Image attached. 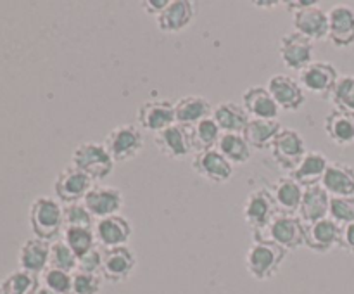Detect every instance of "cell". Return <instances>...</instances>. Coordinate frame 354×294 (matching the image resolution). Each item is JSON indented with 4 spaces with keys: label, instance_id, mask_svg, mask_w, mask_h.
<instances>
[{
    "label": "cell",
    "instance_id": "cell-13",
    "mask_svg": "<svg viewBox=\"0 0 354 294\" xmlns=\"http://www.w3.org/2000/svg\"><path fill=\"white\" fill-rule=\"evenodd\" d=\"M192 168L197 175L213 183H225L234 176V165L218 149L196 152Z\"/></svg>",
    "mask_w": 354,
    "mask_h": 294
},
{
    "label": "cell",
    "instance_id": "cell-41",
    "mask_svg": "<svg viewBox=\"0 0 354 294\" xmlns=\"http://www.w3.org/2000/svg\"><path fill=\"white\" fill-rule=\"evenodd\" d=\"M104 277L97 273L78 272L73 273V294H100Z\"/></svg>",
    "mask_w": 354,
    "mask_h": 294
},
{
    "label": "cell",
    "instance_id": "cell-30",
    "mask_svg": "<svg viewBox=\"0 0 354 294\" xmlns=\"http://www.w3.org/2000/svg\"><path fill=\"white\" fill-rule=\"evenodd\" d=\"M282 128L283 127L279 123V120H254V118H251L242 135H244L249 147L265 151V149L272 147L273 140Z\"/></svg>",
    "mask_w": 354,
    "mask_h": 294
},
{
    "label": "cell",
    "instance_id": "cell-28",
    "mask_svg": "<svg viewBox=\"0 0 354 294\" xmlns=\"http://www.w3.org/2000/svg\"><path fill=\"white\" fill-rule=\"evenodd\" d=\"M211 116L223 134H242L244 128L248 127L249 120H251L244 106L232 102V100H225V102L214 106Z\"/></svg>",
    "mask_w": 354,
    "mask_h": 294
},
{
    "label": "cell",
    "instance_id": "cell-22",
    "mask_svg": "<svg viewBox=\"0 0 354 294\" xmlns=\"http://www.w3.org/2000/svg\"><path fill=\"white\" fill-rule=\"evenodd\" d=\"M242 106L248 111V114L254 120H277L280 114L279 104L272 97L266 86L254 85L249 86L242 93Z\"/></svg>",
    "mask_w": 354,
    "mask_h": 294
},
{
    "label": "cell",
    "instance_id": "cell-16",
    "mask_svg": "<svg viewBox=\"0 0 354 294\" xmlns=\"http://www.w3.org/2000/svg\"><path fill=\"white\" fill-rule=\"evenodd\" d=\"M137 266V256L128 246L104 249L102 277L111 284H120L130 279Z\"/></svg>",
    "mask_w": 354,
    "mask_h": 294
},
{
    "label": "cell",
    "instance_id": "cell-20",
    "mask_svg": "<svg viewBox=\"0 0 354 294\" xmlns=\"http://www.w3.org/2000/svg\"><path fill=\"white\" fill-rule=\"evenodd\" d=\"M328 38L339 48L354 44V9L349 6H335L328 10Z\"/></svg>",
    "mask_w": 354,
    "mask_h": 294
},
{
    "label": "cell",
    "instance_id": "cell-39",
    "mask_svg": "<svg viewBox=\"0 0 354 294\" xmlns=\"http://www.w3.org/2000/svg\"><path fill=\"white\" fill-rule=\"evenodd\" d=\"M95 218L92 217L86 206L82 203L64 204V227H86L93 228Z\"/></svg>",
    "mask_w": 354,
    "mask_h": 294
},
{
    "label": "cell",
    "instance_id": "cell-15",
    "mask_svg": "<svg viewBox=\"0 0 354 294\" xmlns=\"http://www.w3.org/2000/svg\"><path fill=\"white\" fill-rule=\"evenodd\" d=\"M266 89L272 93L275 102L283 111H299L306 102V93L301 86L299 80L290 78L289 75H273L266 83Z\"/></svg>",
    "mask_w": 354,
    "mask_h": 294
},
{
    "label": "cell",
    "instance_id": "cell-18",
    "mask_svg": "<svg viewBox=\"0 0 354 294\" xmlns=\"http://www.w3.org/2000/svg\"><path fill=\"white\" fill-rule=\"evenodd\" d=\"M154 144L158 151L169 159H182L192 152L189 127H183L178 123L156 134Z\"/></svg>",
    "mask_w": 354,
    "mask_h": 294
},
{
    "label": "cell",
    "instance_id": "cell-31",
    "mask_svg": "<svg viewBox=\"0 0 354 294\" xmlns=\"http://www.w3.org/2000/svg\"><path fill=\"white\" fill-rule=\"evenodd\" d=\"M325 134L334 144L351 145L354 142V118L334 109L325 118Z\"/></svg>",
    "mask_w": 354,
    "mask_h": 294
},
{
    "label": "cell",
    "instance_id": "cell-36",
    "mask_svg": "<svg viewBox=\"0 0 354 294\" xmlns=\"http://www.w3.org/2000/svg\"><path fill=\"white\" fill-rule=\"evenodd\" d=\"M64 242L78 258H82L97 246L95 232L86 227H64Z\"/></svg>",
    "mask_w": 354,
    "mask_h": 294
},
{
    "label": "cell",
    "instance_id": "cell-48",
    "mask_svg": "<svg viewBox=\"0 0 354 294\" xmlns=\"http://www.w3.org/2000/svg\"><path fill=\"white\" fill-rule=\"evenodd\" d=\"M0 294H3V291H2V289H0Z\"/></svg>",
    "mask_w": 354,
    "mask_h": 294
},
{
    "label": "cell",
    "instance_id": "cell-42",
    "mask_svg": "<svg viewBox=\"0 0 354 294\" xmlns=\"http://www.w3.org/2000/svg\"><path fill=\"white\" fill-rule=\"evenodd\" d=\"M102 265H104V251L95 246L93 249H90L86 255H83L82 258H78V272H86V273H97V275H102Z\"/></svg>",
    "mask_w": 354,
    "mask_h": 294
},
{
    "label": "cell",
    "instance_id": "cell-35",
    "mask_svg": "<svg viewBox=\"0 0 354 294\" xmlns=\"http://www.w3.org/2000/svg\"><path fill=\"white\" fill-rule=\"evenodd\" d=\"M328 99L334 104L335 111L354 118V75L341 76Z\"/></svg>",
    "mask_w": 354,
    "mask_h": 294
},
{
    "label": "cell",
    "instance_id": "cell-4",
    "mask_svg": "<svg viewBox=\"0 0 354 294\" xmlns=\"http://www.w3.org/2000/svg\"><path fill=\"white\" fill-rule=\"evenodd\" d=\"M252 237L254 241H272L286 251H294L304 246V221L297 214L279 213L265 230L256 232Z\"/></svg>",
    "mask_w": 354,
    "mask_h": 294
},
{
    "label": "cell",
    "instance_id": "cell-43",
    "mask_svg": "<svg viewBox=\"0 0 354 294\" xmlns=\"http://www.w3.org/2000/svg\"><path fill=\"white\" fill-rule=\"evenodd\" d=\"M342 249L354 255V223L344 225L341 232V242H339Z\"/></svg>",
    "mask_w": 354,
    "mask_h": 294
},
{
    "label": "cell",
    "instance_id": "cell-37",
    "mask_svg": "<svg viewBox=\"0 0 354 294\" xmlns=\"http://www.w3.org/2000/svg\"><path fill=\"white\" fill-rule=\"evenodd\" d=\"M50 268L64 270V272L75 273L78 268V256L73 252L64 242V239H57L50 244V261H48Z\"/></svg>",
    "mask_w": 354,
    "mask_h": 294
},
{
    "label": "cell",
    "instance_id": "cell-17",
    "mask_svg": "<svg viewBox=\"0 0 354 294\" xmlns=\"http://www.w3.org/2000/svg\"><path fill=\"white\" fill-rule=\"evenodd\" d=\"M93 232H95L97 244L102 246L104 249H109L118 248V246H127L133 228H131L128 218H124L123 214H113V217L95 220Z\"/></svg>",
    "mask_w": 354,
    "mask_h": 294
},
{
    "label": "cell",
    "instance_id": "cell-3",
    "mask_svg": "<svg viewBox=\"0 0 354 294\" xmlns=\"http://www.w3.org/2000/svg\"><path fill=\"white\" fill-rule=\"evenodd\" d=\"M287 252L272 241H254L245 252V268L256 280H270L280 272Z\"/></svg>",
    "mask_w": 354,
    "mask_h": 294
},
{
    "label": "cell",
    "instance_id": "cell-5",
    "mask_svg": "<svg viewBox=\"0 0 354 294\" xmlns=\"http://www.w3.org/2000/svg\"><path fill=\"white\" fill-rule=\"evenodd\" d=\"M104 145L114 163H127L140 154L144 149V134L137 125H118L106 135Z\"/></svg>",
    "mask_w": 354,
    "mask_h": 294
},
{
    "label": "cell",
    "instance_id": "cell-23",
    "mask_svg": "<svg viewBox=\"0 0 354 294\" xmlns=\"http://www.w3.org/2000/svg\"><path fill=\"white\" fill-rule=\"evenodd\" d=\"M196 2L190 0H169L166 9L158 16V28L165 33H178L185 30L196 17Z\"/></svg>",
    "mask_w": 354,
    "mask_h": 294
},
{
    "label": "cell",
    "instance_id": "cell-47",
    "mask_svg": "<svg viewBox=\"0 0 354 294\" xmlns=\"http://www.w3.org/2000/svg\"><path fill=\"white\" fill-rule=\"evenodd\" d=\"M37 294H55V293H52L50 289H47V287H44V286H41L40 289H38V293H37Z\"/></svg>",
    "mask_w": 354,
    "mask_h": 294
},
{
    "label": "cell",
    "instance_id": "cell-1",
    "mask_svg": "<svg viewBox=\"0 0 354 294\" xmlns=\"http://www.w3.org/2000/svg\"><path fill=\"white\" fill-rule=\"evenodd\" d=\"M30 227L35 237L44 241H57L64 230V206L57 199L40 196L30 206Z\"/></svg>",
    "mask_w": 354,
    "mask_h": 294
},
{
    "label": "cell",
    "instance_id": "cell-10",
    "mask_svg": "<svg viewBox=\"0 0 354 294\" xmlns=\"http://www.w3.org/2000/svg\"><path fill=\"white\" fill-rule=\"evenodd\" d=\"M339 78L341 76L335 66L325 61H313L303 71H299V83L304 92H311L315 95L330 97Z\"/></svg>",
    "mask_w": 354,
    "mask_h": 294
},
{
    "label": "cell",
    "instance_id": "cell-46",
    "mask_svg": "<svg viewBox=\"0 0 354 294\" xmlns=\"http://www.w3.org/2000/svg\"><path fill=\"white\" fill-rule=\"evenodd\" d=\"M256 7H261V9H266V7H272L275 9L277 6H280L282 2H277V0H261V2H252Z\"/></svg>",
    "mask_w": 354,
    "mask_h": 294
},
{
    "label": "cell",
    "instance_id": "cell-29",
    "mask_svg": "<svg viewBox=\"0 0 354 294\" xmlns=\"http://www.w3.org/2000/svg\"><path fill=\"white\" fill-rule=\"evenodd\" d=\"M213 114V106L203 95H185L175 102L176 123L183 127H192L201 120H206Z\"/></svg>",
    "mask_w": 354,
    "mask_h": 294
},
{
    "label": "cell",
    "instance_id": "cell-34",
    "mask_svg": "<svg viewBox=\"0 0 354 294\" xmlns=\"http://www.w3.org/2000/svg\"><path fill=\"white\" fill-rule=\"evenodd\" d=\"M40 287L41 286L38 275L21 268L9 273L0 282V289L3 291V294H37Z\"/></svg>",
    "mask_w": 354,
    "mask_h": 294
},
{
    "label": "cell",
    "instance_id": "cell-8",
    "mask_svg": "<svg viewBox=\"0 0 354 294\" xmlns=\"http://www.w3.org/2000/svg\"><path fill=\"white\" fill-rule=\"evenodd\" d=\"M137 123L142 130L159 134L165 128L176 123L175 102L168 99H151L145 100L137 111Z\"/></svg>",
    "mask_w": 354,
    "mask_h": 294
},
{
    "label": "cell",
    "instance_id": "cell-9",
    "mask_svg": "<svg viewBox=\"0 0 354 294\" xmlns=\"http://www.w3.org/2000/svg\"><path fill=\"white\" fill-rule=\"evenodd\" d=\"M92 187L93 182L90 176L76 169L75 166H68L55 176L54 192L59 203L62 204L82 203Z\"/></svg>",
    "mask_w": 354,
    "mask_h": 294
},
{
    "label": "cell",
    "instance_id": "cell-45",
    "mask_svg": "<svg viewBox=\"0 0 354 294\" xmlns=\"http://www.w3.org/2000/svg\"><path fill=\"white\" fill-rule=\"evenodd\" d=\"M315 3L317 2H313V0H289V2H282V6H286L287 10H290V12H297V10L306 9V7L315 6Z\"/></svg>",
    "mask_w": 354,
    "mask_h": 294
},
{
    "label": "cell",
    "instance_id": "cell-27",
    "mask_svg": "<svg viewBox=\"0 0 354 294\" xmlns=\"http://www.w3.org/2000/svg\"><path fill=\"white\" fill-rule=\"evenodd\" d=\"M330 211V194L322 185L306 187L299 208V218L304 223L324 220Z\"/></svg>",
    "mask_w": 354,
    "mask_h": 294
},
{
    "label": "cell",
    "instance_id": "cell-25",
    "mask_svg": "<svg viewBox=\"0 0 354 294\" xmlns=\"http://www.w3.org/2000/svg\"><path fill=\"white\" fill-rule=\"evenodd\" d=\"M320 185L330 197L354 196V168L341 161L330 163Z\"/></svg>",
    "mask_w": 354,
    "mask_h": 294
},
{
    "label": "cell",
    "instance_id": "cell-32",
    "mask_svg": "<svg viewBox=\"0 0 354 294\" xmlns=\"http://www.w3.org/2000/svg\"><path fill=\"white\" fill-rule=\"evenodd\" d=\"M190 131V142H192V151L201 152L207 151V149H216L218 142H220L223 131L213 120V116L201 120L199 123L189 127Z\"/></svg>",
    "mask_w": 354,
    "mask_h": 294
},
{
    "label": "cell",
    "instance_id": "cell-26",
    "mask_svg": "<svg viewBox=\"0 0 354 294\" xmlns=\"http://www.w3.org/2000/svg\"><path fill=\"white\" fill-rule=\"evenodd\" d=\"M328 165H330V161H328V158L324 152L308 151L306 156L303 158V161L299 163V166L290 173V176H292L297 183H301L304 189H306V187L320 185Z\"/></svg>",
    "mask_w": 354,
    "mask_h": 294
},
{
    "label": "cell",
    "instance_id": "cell-12",
    "mask_svg": "<svg viewBox=\"0 0 354 294\" xmlns=\"http://www.w3.org/2000/svg\"><path fill=\"white\" fill-rule=\"evenodd\" d=\"M279 52L283 64L294 71H303L313 62V42L297 31H290L280 38Z\"/></svg>",
    "mask_w": 354,
    "mask_h": 294
},
{
    "label": "cell",
    "instance_id": "cell-2",
    "mask_svg": "<svg viewBox=\"0 0 354 294\" xmlns=\"http://www.w3.org/2000/svg\"><path fill=\"white\" fill-rule=\"evenodd\" d=\"M114 159L111 158L109 151L104 142H82L75 147L71 154V166L85 173L92 178V182H102L113 173Z\"/></svg>",
    "mask_w": 354,
    "mask_h": 294
},
{
    "label": "cell",
    "instance_id": "cell-38",
    "mask_svg": "<svg viewBox=\"0 0 354 294\" xmlns=\"http://www.w3.org/2000/svg\"><path fill=\"white\" fill-rule=\"evenodd\" d=\"M41 284L55 294H73V273L48 266L41 273Z\"/></svg>",
    "mask_w": 354,
    "mask_h": 294
},
{
    "label": "cell",
    "instance_id": "cell-33",
    "mask_svg": "<svg viewBox=\"0 0 354 294\" xmlns=\"http://www.w3.org/2000/svg\"><path fill=\"white\" fill-rule=\"evenodd\" d=\"M218 151L232 163V165H244L251 159L252 149L245 142L242 134H223L216 145Z\"/></svg>",
    "mask_w": 354,
    "mask_h": 294
},
{
    "label": "cell",
    "instance_id": "cell-24",
    "mask_svg": "<svg viewBox=\"0 0 354 294\" xmlns=\"http://www.w3.org/2000/svg\"><path fill=\"white\" fill-rule=\"evenodd\" d=\"M273 199H275L277 210L282 214H297L303 201L304 187L297 183L292 176H282L272 185Z\"/></svg>",
    "mask_w": 354,
    "mask_h": 294
},
{
    "label": "cell",
    "instance_id": "cell-11",
    "mask_svg": "<svg viewBox=\"0 0 354 294\" xmlns=\"http://www.w3.org/2000/svg\"><path fill=\"white\" fill-rule=\"evenodd\" d=\"M342 227L330 217L324 220L304 223V246L318 255L332 251L341 242Z\"/></svg>",
    "mask_w": 354,
    "mask_h": 294
},
{
    "label": "cell",
    "instance_id": "cell-19",
    "mask_svg": "<svg viewBox=\"0 0 354 294\" xmlns=\"http://www.w3.org/2000/svg\"><path fill=\"white\" fill-rule=\"evenodd\" d=\"M292 21L294 31L304 35L311 42L328 38V12L322 9L318 3L294 12Z\"/></svg>",
    "mask_w": 354,
    "mask_h": 294
},
{
    "label": "cell",
    "instance_id": "cell-6",
    "mask_svg": "<svg viewBox=\"0 0 354 294\" xmlns=\"http://www.w3.org/2000/svg\"><path fill=\"white\" fill-rule=\"evenodd\" d=\"M270 151H272L275 163L283 172L292 173L306 156V140L294 128H282L273 140Z\"/></svg>",
    "mask_w": 354,
    "mask_h": 294
},
{
    "label": "cell",
    "instance_id": "cell-44",
    "mask_svg": "<svg viewBox=\"0 0 354 294\" xmlns=\"http://www.w3.org/2000/svg\"><path fill=\"white\" fill-rule=\"evenodd\" d=\"M169 0H145V2H142V7H144V10L147 14H152V16L158 17L166 9Z\"/></svg>",
    "mask_w": 354,
    "mask_h": 294
},
{
    "label": "cell",
    "instance_id": "cell-14",
    "mask_svg": "<svg viewBox=\"0 0 354 294\" xmlns=\"http://www.w3.org/2000/svg\"><path fill=\"white\" fill-rule=\"evenodd\" d=\"M83 204L95 220H100V218L120 214L124 206V196L118 187L93 185L83 199Z\"/></svg>",
    "mask_w": 354,
    "mask_h": 294
},
{
    "label": "cell",
    "instance_id": "cell-21",
    "mask_svg": "<svg viewBox=\"0 0 354 294\" xmlns=\"http://www.w3.org/2000/svg\"><path fill=\"white\" fill-rule=\"evenodd\" d=\"M50 244L52 242L38 237L26 239L17 255L19 268L35 275H41L48 268V261H50Z\"/></svg>",
    "mask_w": 354,
    "mask_h": 294
},
{
    "label": "cell",
    "instance_id": "cell-7",
    "mask_svg": "<svg viewBox=\"0 0 354 294\" xmlns=\"http://www.w3.org/2000/svg\"><path fill=\"white\" fill-rule=\"evenodd\" d=\"M277 214H279V210H277L275 199H273L272 190L266 187L252 190L245 199L244 220L251 227L252 234L265 230Z\"/></svg>",
    "mask_w": 354,
    "mask_h": 294
},
{
    "label": "cell",
    "instance_id": "cell-40",
    "mask_svg": "<svg viewBox=\"0 0 354 294\" xmlns=\"http://www.w3.org/2000/svg\"><path fill=\"white\" fill-rule=\"evenodd\" d=\"M328 217L337 221L341 227L354 223V196L330 197V211Z\"/></svg>",
    "mask_w": 354,
    "mask_h": 294
}]
</instances>
